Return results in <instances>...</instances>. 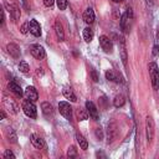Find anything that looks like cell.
Here are the masks:
<instances>
[{
    "instance_id": "obj_21",
    "label": "cell",
    "mask_w": 159,
    "mask_h": 159,
    "mask_svg": "<svg viewBox=\"0 0 159 159\" xmlns=\"http://www.w3.org/2000/svg\"><path fill=\"white\" fill-rule=\"evenodd\" d=\"M116 137V124L109 123L108 124V129H107V143L109 144Z\"/></svg>"
},
{
    "instance_id": "obj_14",
    "label": "cell",
    "mask_w": 159,
    "mask_h": 159,
    "mask_svg": "<svg viewBox=\"0 0 159 159\" xmlns=\"http://www.w3.org/2000/svg\"><path fill=\"white\" fill-rule=\"evenodd\" d=\"M106 78H107L108 81H112V82H116V83L123 82L122 76H120L119 73H117L116 71H113V70H108V71L106 72Z\"/></svg>"
},
{
    "instance_id": "obj_23",
    "label": "cell",
    "mask_w": 159,
    "mask_h": 159,
    "mask_svg": "<svg viewBox=\"0 0 159 159\" xmlns=\"http://www.w3.org/2000/svg\"><path fill=\"white\" fill-rule=\"evenodd\" d=\"M76 139H77V143L80 144V148H81V149L86 150V149L88 148V142H87V139H86L81 133H77V134H76Z\"/></svg>"
},
{
    "instance_id": "obj_19",
    "label": "cell",
    "mask_w": 159,
    "mask_h": 159,
    "mask_svg": "<svg viewBox=\"0 0 159 159\" xmlns=\"http://www.w3.org/2000/svg\"><path fill=\"white\" fill-rule=\"evenodd\" d=\"M120 46H119V52H120V60L124 66H127V50H125V45H124V39L120 37Z\"/></svg>"
},
{
    "instance_id": "obj_8",
    "label": "cell",
    "mask_w": 159,
    "mask_h": 159,
    "mask_svg": "<svg viewBox=\"0 0 159 159\" xmlns=\"http://www.w3.org/2000/svg\"><path fill=\"white\" fill-rule=\"evenodd\" d=\"M5 7H6V10L9 11V14H10V16H11L12 21H14V22H16V21L20 19V15H21L20 9H19L16 5L7 4V2H5Z\"/></svg>"
},
{
    "instance_id": "obj_4",
    "label": "cell",
    "mask_w": 159,
    "mask_h": 159,
    "mask_svg": "<svg viewBox=\"0 0 159 159\" xmlns=\"http://www.w3.org/2000/svg\"><path fill=\"white\" fill-rule=\"evenodd\" d=\"M145 133H147V140H148V143H150L153 140L154 133H155V124L150 116H148L145 118Z\"/></svg>"
},
{
    "instance_id": "obj_33",
    "label": "cell",
    "mask_w": 159,
    "mask_h": 159,
    "mask_svg": "<svg viewBox=\"0 0 159 159\" xmlns=\"http://www.w3.org/2000/svg\"><path fill=\"white\" fill-rule=\"evenodd\" d=\"M20 31H21V34H27V32L30 31V29H29V22H25V24L20 27Z\"/></svg>"
},
{
    "instance_id": "obj_10",
    "label": "cell",
    "mask_w": 159,
    "mask_h": 159,
    "mask_svg": "<svg viewBox=\"0 0 159 159\" xmlns=\"http://www.w3.org/2000/svg\"><path fill=\"white\" fill-rule=\"evenodd\" d=\"M25 97L32 102H36L39 99V93L34 86H27L25 89Z\"/></svg>"
},
{
    "instance_id": "obj_3",
    "label": "cell",
    "mask_w": 159,
    "mask_h": 159,
    "mask_svg": "<svg viewBox=\"0 0 159 159\" xmlns=\"http://www.w3.org/2000/svg\"><path fill=\"white\" fill-rule=\"evenodd\" d=\"M22 111H24V113H25L29 118L35 119V118L37 117L36 106L34 104V102H32V101H30V99H27V98L22 102Z\"/></svg>"
},
{
    "instance_id": "obj_39",
    "label": "cell",
    "mask_w": 159,
    "mask_h": 159,
    "mask_svg": "<svg viewBox=\"0 0 159 159\" xmlns=\"http://www.w3.org/2000/svg\"><path fill=\"white\" fill-rule=\"evenodd\" d=\"M5 116H6V114H5V112H4V111H1V119H4V118H5Z\"/></svg>"
},
{
    "instance_id": "obj_17",
    "label": "cell",
    "mask_w": 159,
    "mask_h": 159,
    "mask_svg": "<svg viewBox=\"0 0 159 159\" xmlns=\"http://www.w3.org/2000/svg\"><path fill=\"white\" fill-rule=\"evenodd\" d=\"M55 32H56V36H57L58 41H63V40H65L63 26H62V24L60 22V20H56V21H55Z\"/></svg>"
},
{
    "instance_id": "obj_11",
    "label": "cell",
    "mask_w": 159,
    "mask_h": 159,
    "mask_svg": "<svg viewBox=\"0 0 159 159\" xmlns=\"http://www.w3.org/2000/svg\"><path fill=\"white\" fill-rule=\"evenodd\" d=\"M29 29H30V34H32L35 37L41 36V26L36 20H30Z\"/></svg>"
},
{
    "instance_id": "obj_29",
    "label": "cell",
    "mask_w": 159,
    "mask_h": 159,
    "mask_svg": "<svg viewBox=\"0 0 159 159\" xmlns=\"http://www.w3.org/2000/svg\"><path fill=\"white\" fill-rule=\"evenodd\" d=\"M56 4L60 10H66L67 7V0H56Z\"/></svg>"
},
{
    "instance_id": "obj_7",
    "label": "cell",
    "mask_w": 159,
    "mask_h": 159,
    "mask_svg": "<svg viewBox=\"0 0 159 159\" xmlns=\"http://www.w3.org/2000/svg\"><path fill=\"white\" fill-rule=\"evenodd\" d=\"M99 46L102 47V50L107 53H111L113 51V43L111 41L109 37H107L106 35H102L99 36Z\"/></svg>"
},
{
    "instance_id": "obj_18",
    "label": "cell",
    "mask_w": 159,
    "mask_h": 159,
    "mask_svg": "<svg viewBox=\"0 0 159 159\" xmlns=\"http://www.w3.org/2000/svg\"><path fill=\"white\" fill-rule=\"evenodd\" d=\"M83 20H84L86 24H89V25L94 21V11H93L92 7H87L84 10V12H83Z\"/></svg>"
},
{
    "instance_id": "obj_35",
    "label": "cell",
    "mask_w": 159,
    "mask_h": 159,
    "mask_svg": "<svg viewBox=\"0 0 159 159\" xmlns=\"http://www.w3.org/2000/svg\"><path fill=\"white\" fill-rule=\"evenodd\" d=\"M92 77H93V81H94V82H97V81H98V77H97V73H96V71H94V70H92Z\"/></svg>"
},
{
    "instance_id": "obj_24",
    "label": "cell",
    "mask_w": 159,
    "mask_h": 159,
    "mask_svg": "<svg viewBox=\"0 0 159 159\" xmlns=\"http://www.w3.org/2000/svg\"><path fill=\"white\" fill-rule=\"evenodd\" d=\"M82 36H83V40H84L86 42H91L92 39H93V30H92L91 27H86V29H83Z\"/></svg>"
},
{
    "instance_id": "obj_34",
    "label": "cell",
    "mask_w": 159,
    "mask_h": 159,
    "mask_svg": "<svg viewBox=\"0 0 159 159\" xmlns=\"http://www.w3.org/2000/svg\"><path fill=\"white\" fill-rule=\"evenodd\" d=\"M55 1H56V0H43V4H45V6H47V7H52Z\"/></svg>"
},
{
    "instance_id": "obj_13",
    "label": "cell",
    "mask_w": 159,
    "mask_h": 159,
    "mask_svg": "<svg viewBox=\"0 0 159 159\" xmlns=\"http://www.w3.org/2000/svg\"><path fill=\"white\" fill-rule=\"evenodd\" d=\"M30 140H31L32 145H34L36 149H43V148H45V140H43L40 135H37V134H31Z\"/></svg>"
},
{
    "instance_id": "obj_38",
    "label": "cell",
    "mask_w": 159,
    "mask_h": 159,
    "mask_svg": "<svg viewBox=\"0 0 159 159\" xmlns=\"http://www.w3.org/2000/svg\"><path fill=\"white\" fill-rule=\"evenodd\" d=\"M153 55L157 56L158 55V46H154V51H153Z\"/></svg>"
},
{
    "instance_id": "obj_9",
    "label": "cell",
    "mask_w": 159,
    "mask_h": 159,
    "mask_svg": "<svg viewBox=\"0 0 159 159\" xmlns=\"http://www.w3.org/2000/svg\"><path fill=\"white\" fill-rule=\"evenodd\" d=\"M2 103H4L5 108H6V109H7L10 113L16 114V113L19 112V106H17V104L14 102V99H11V98H9V97H4Z\"/></svg>"
},
{
    "instance_id": "obj_28",
    "label": "cell",
    "mask_w": 159,
    "mask_h": 159,
    "mask_svg": "<svg viewBox=\"0 0 159 159\" xmlns=\"http://www.w3.org/2000/svg\"><path fill=\"white\" fill-rule=\"evenodd\" d=\"M19 70H20V72H22V73H27V72H29V70H30V67H29L27 62L21 61V62L19 63Z\"/></svg>"
},
{
    "instance_id": "obj_5",
    "label": "cell",
    "mask_w": 159,
    "mask_h": 159,
    "mask_svg": "<svg viewBox=\"0 0 159 159\" xmlns=\"http://www.w3.org/2000/svg\"><path fill=\"white\" fill-rule=\"evenodd\" d=\"M58 111H60V113H61L67 120H71V118H72V107L70 106V103H67V102H65V101L60 102V103H58Z\"/></svg>"
},
{
    "instance_id": "obj_20",
    "label": "cell",
    "mask_w": 159,
    "mask_h": 159,
    "mask_svg": "<svg viewBox=\"0 0 159 159\" xmlns=\"http://www.w3.org/2000/svg\"><path fill=\"white\" fill-rule=\"evenodd\" d=\"M62 93H63V97H65L66 99H70L71 102H76V101H77L76 94L73 93V91H72L71 87H65L63 91H62Z\"/></svg>"
},
{
    "instance_id": "obj_27",
    "label": "cell",
    "mask_w": 159,
    "mask_h": 159,
    "mask_svg": "<svg viewBox=\"0 0 159 159\" xmlns=\"http://www.w3.org/2000/svg\"><path fill=\"white\" fill-rule=\"evenodd\" d=\"M6 137L11 143H16V134L12 130V128H6Z\"/></svg>"
},
{
    "instance_id": "obj_37",
    "label": "cell",
    "mask_w": 159,
    "mask_h": 159,
    "mask_svg": "<svg viewBox=\"0 0 159 159\" xmlns=\"http://www.w3.org/2000/svg\"><path fill=\"white\" fill-rule=\"evenodd\" d=\"M4 21H5V14L4 10H1V25H4Z\"/></svg>"
},
{
    "instance_id": "obj_2",
    "label": "cell",
    "mask_w": 159,
    "mask_h": 159,
    "mask_svg": "<svg viewBox=\"0 0 159 159\" xmlns=\"http://www.w3.org/2000/svg\"><path fill=\"white\" fill-rule=\"evenodd\" d=\"M149 70V75H150V80H152V87L153 89L158 91L159 89V70H158V65L155 62H150L148 66Z\"/></svg>"
},
{
    "instance_id": "obj_12",
    "label": "cell",
    "mask_w": 159,
    "mask_h": 159,
    "mask_svg": "<svg viewBox=\"0 0 159 159\" xmlns=\"http://www.w3.org/2000/svg\"><path fill=\"white\" fill-rule=\"evenodd\" d=\"M86 108H87V111H88L89 117H91L93 120H98V111H97V107L94 106V103L91 102V101H87V102H86Z\"/></svg>"
},
{
    "instance_id": "obj_15",
    "label": "cell",
    "mask_w": 159,
    "mask_h": 159,
    "mask_svg": "<svg viewBox=\"0 0 159 159\" xmlns=\"http://www.w3.org/2000/svg\"><path fill=\"white\" fill-rule=\"evenodd\" d=\"M6 50H7V52L10 53V56H12L14 58H19L20 57V48H19V46L16 45V43H12V42H10V43H7V46H6Z\"/></svg>"
},
{
    "instance_id": "obj_6",
    "label": "cell",
    "mask_w": 159,
    "mask_h": 159,
    "mask_svg": "<svg viewBox=\"0 0 159 159\" xmlns=\"http://www.w3.org/2000/svg\"><path fill=\"white\" fill-rule=\"evenodd\" d=\"M30 52H31V55H32L35 58H37V60H42V58H45V56H46L45 48H43L41 45H37V43L30 46Z\"/></svg>"
},
{
    "instance_id": "obj_26",
    "label": "cell",
    "mask_w": 159,
    "mask_h": 159,
    "mask_svg": "<svg viewBox=\"0 0 159 159\" xmlns=\"http://www.w3.org/2000/svg\"><path fill=\"white\" fill-rule=\"evenodd\" d=\"M41 109H42V113L45 116H51L53 113V108L48 102H42L41 103Z\"/></svg>"
},
{
    "instance_id": "obj_25",
    "label": "cell",
    "mask_w": 159,
    "mask_h": 159,
    "mask_svg": "<svg viewBox=\"0 0 159 159\" xmlns=\"http://www.w3.org/2000/svg\"><path fill=\"white\" fill-rule=\"evenodd\" d=\"M124 103H125V98H124L123 94H117V96L114 97V99H113V104H114L116 108H120V107H123Z\"/></svg>"
},
{
    "instance_id": "obj_22",
    "label": "cell",
    "mask_w": 159,
    "mask_h": 159,
    "mask_svg": "<svg viewBox=\"0 0 159 159\" xmlns=\"http://www.w3.org/2000/svg\"><path fill=\"white\" fill-rule=\"evenodd\" d=\"M88 111H87V108L84 109V108H78V109H76V117H77V119L80 120V122H82V120H86L87 118H88Z\"/></svg>"
},
{
    "instance_id": "obj_36",
    "label": "cell",
    "mask_w": 159,
    "mask_h": 159,
    "mask_svg": "<svg viewBox=\"0 0 159 159\" xmlns=\"http://www.w3.org/2000/svg\"><path fill=\"white\" fill-rule=\"evenodd\" d=\"M36 75H37V76H42V75H43L42 68H37V70H36Z\"/></svg>"
},
{
    "instance_id": "obj_31",
    "label": "cell",
    "mask_w": 159,
    "mask_h": 159,
    "mask_svg": "<svg viewBox=\"0 0 159 159\" xmlns=\"http://www.w3.org/2000/svg\"><path fill=\"white\" fill-rule=\"evenodd\" d=\"M76 148L73 147V145H71L70 148H68V152H67V155L70 157V158H73V157H76Z\"/></svg>"
},
{
    "instance_id": "obj_30",
    "label": "cell",
    "mask_w": 159,
    "mask_h": 159,
    "mask_svg": "<svg viewBox=\"0 0 159 159\" xmlns=\"http://www.w3.org/2000/svg\"><path fill=\"white\" fill-rule=\"evenodd\" d=\"M4 158H5V159H15V154H14L10 149H7V150H5V153H4Z\"/></svg>"
},
{
    "instance_id": "obj_16",
    "label": "cell",
    "mask_w": 159,
    "mask_h": 159,
    "mask_svg": "<svg viewBox=\"0 0 159 159\" xmlns=\"http://www.w3.org/2000/svg\"><path fill=\"white\" fill-rule=\"evenodd\" d=\"M9 89L15 94V96H17V97H22L24 96V91H22V88H21V86L20 84H17L16 82H14V81H11L10 83H9Z\"/></svg>"
},
{
    "instance_id": "obj_40",
    "label": "cell",
    "mask_w": 159,
    "mask_h": 159,
    "mask_svg": "<svg viewBox=\"0 0 159 159\" xmlns=\"http://www.w3.org/2000/svg\"><path fill=\"white\" fill-rule=\"evenodd\" d=\"M114 2H122V1H124V0H113Z\"/></svg>"
},
{
    "instance_id": "obj_1",
    "label": "cell",
    "mask_w": 159,
    "mask_h": 159,
    "mask_svg": "<svg viewBox=\"0 0 159 159\" xmlns=\"http://www.w3.org/2000/svg\"><path fill=\"white\" fill-rule=\"evenodd\" d=\"M119 24H120V29L123 30V32H129L130 31V27H132V24H133V11H132L130 7H128L127 11L120 16Z\"/></svg>"
},
{
    "instance_id": "obj_32",
    "label": "cell",
    "mask_w": 159,
    "mask_h": 159,
    "mask_svg": "<svg viewBox=\"0 0 159 159\" xmlns=\"http://www.w3.org/2000/svg\"><path fill=\"white\" fill-rule=\"evenodd\" d=\"M96 138L98 140L103 139V130H102V128H96Z\"/></svg>"
}]
</instances>
